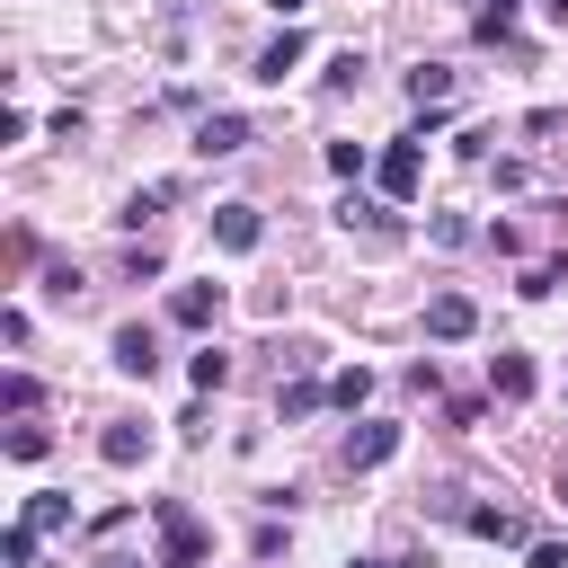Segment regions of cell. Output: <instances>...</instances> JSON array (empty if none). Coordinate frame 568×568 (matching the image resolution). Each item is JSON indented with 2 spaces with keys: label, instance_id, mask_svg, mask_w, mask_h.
<instances>
[{
  "label": "cell",
  "instance_id": "1",
  "mask_svg": "<svg viewBox=\"0 0 568 568\" xmlns=\"http://www.w3.org/2000/svg\"><path fill=\"white\" fill-rule=\"evenodd\" d=\"M204 550H213V532L178 497H160V568H204Z\"/></svg>",
  "mask_w": 568,
  "mask_h": 568
},
{
  "label": "cell",
  "instance_id": "2",
  "mask_svg": "<svg viewBox=\"0 0 568 568\" xmlns=\"http://www.w3.org/2000/svg\"><path fill=\"white\" fill-rule=\"evenodd\" d=\"M373 178H382V195H390V204H408V195L426 186V151H417V142H390V151L373 160Z\"/></svg>",
  "mask_w": 568,
  "mask_h": 568
},
{
  "label": "cell",
  "instance_id": "3",
  "mask_svg": "<svg viewBox=\"0 0 568 568\" xmlns=\"http://www.w3.org/2000/svg\"><path fill=\"white\" fill-rule=\"evenodd\" d=\"M470 328H479V302H470V293H435V302H426V337H444V346H462Z\"/></svg>",
  "mask_w": 568,
  "mask_h": 568
},
{
  "label": "cell",
  "instance_id": "4",
  "mask_svg": "<svg viewBox=\"0 0 568 568\" xmlns=\"http://www.w3.org/2000/svg\"><path fill=\"white\" fill-rule=\"evenodd\" d=\"M213 240H222L231 257H248V248L266 240V222H257V204H213Z\"/></svg>",
  "mask_w": 568,
  "mask_h": 568
},
{
  "label": "cell",
  "instance_id": "5",
  "mask_svg": "<svg viewBox=\"0 0 568 568\" xmlns=\"http://www.w3.org/2000/svg\"><path fill=\"white\" fill-rule=\"evenodd\" d=\"M337 222H346V231H364L373 248H390V240H399V222H390V204H373V195H346V204H337Z\"/></svg>",
  "mask_w": 568,
  "mask_h": 568
},
{
  "label": "cell",
  "instance_id": "6",
  "mask_svg": "<svg viewBox=\"0 0 568 568\" xmlns=\"http://www.w3.org/2000/svg\"><path fill=\"white\" fill-rule=\"evenodd\" d=\"M169 320H178V328H213V320H222V284H178V293H169Z\"/></svg>",
  "mask_w": 568,
  "mask_h": 568
},
{
  "label": "cell",
  "instance_id": "7",
  "mask_svg": "<svg viewBox=\"0 0 568 568\" xmlns=\"http://www.w3.org/2000/svg\"><path fill=\"white\" fill-rule=\"evenodd\" d=\"M142 453H151V426H133V417H115V426L98 435V462H106V470H133Z\"/></svg>",
  "mask_w": 568,
  "mask_h": 568
},
{
  "label": "cell",
  "instance_id": "8",
  "mask_svg": "<svg viewBox=\"0 0 568 568\" xmlns=\"http://www.w3.org/2000/svg\"><path fill=\"white\" fill-rule=\"evenodd\" d=\"M115 364H124V373H142V382H151V373H160V337H151V328H142V320H124V328H115Z\"/></svg>",
  "mask_w": 568,
  "mask_h": 568
},
{
  "label": "cell",
  "instance_id": "9",
  "mask_svg": "<svg viewBox=\"0 0 568 568\" xmlns=\"http://www.w3.org/2000/svg\"><path fill=\"white\" fill-rule=\"evenodd\" d=\"M390 453H399V426H355L346 435V470H382Z\"/></svg>",
  "mask_w": 568,
  "mask_h": 568
},
{
  "label": "cell",
  "instance_id": "10",
  "mask_svg": "<svg viewBox=\"0 0 568 568\" xmlns=\"http://www.w3.org/2000/svg\"><path fill=\"white\" fill-rule=\"evenodd\" d=\"M195 151H204V160H231V151H248V124H240V115H204V124H195Z\"/></svg>",
  "mask_w": 568,
  "mask_h": 568
},
{
  "label": "cell",
  "instance_id": "11",
  "mask_svg": "<svg viewBox=\"0 0 568 568\" xmlns=\"http://www.w3.org/2000/svg\"><path fill=\"white\" fill-rule=\"evenodd\" d=\"M532 382H541L532 355H488V390H497V399H532Z\"/></svg>",
  "mask_w": 568,
  "mask_h": 568
},
{
  "label": "cell",
  "instance_id": "12",
  "mask_svg": "<svg viewBox=\"0 0 568 568\" xmlns=\"http://www.w3.org/2000/svg\"><path fill=\"white\" fill-rule=\"evenodd\" d=\"M302 53H311V36H302V27H284V36H275V44H266V53L248 62V71H257V80H284V71H293Z\"/></svg>",
  "mask_w": 568,
  "mask_h": 568
},
{
  "label": "cell",
  "instance_id": "13",
  "mask_svg": "<svg viewBox=\"0 0 568 568\" xmlns=\"http://www.w3.org/2000/svg\"><path fill=\"white\" fill-rule=\"evenodd\" d=\"M18 524H27V532H36V541H44V532H62V524H71V497H62V488H36V497H27V515H18Z\"/></svg>",
  "mask_w": 568,
  "mask_h": 568
},
{
  "label": "cell",
  "instance_id": "14",
  "mask_svg": "<svg viewBox=\"0 0 568 568\" xmlns=\"http://www.w3.org/2000/svg\"><path fill=\"white\" fill-rule=\"evenodd\" d=\"M408 98H417V106H444V98H453V71H444V62H417V71H408Z\"/></svg>",
  "mask_w": 568,
  "mask_h": 568
},
{
  "label": "cell",
  "instance_id": "15",
  "mask_svg": "<svg viewBox=\"0 0 568 568\" xmlns=\"http://www.w3.org/2000/svg\"><path fill=\"white\" fill-rule=\"evenodd\" d=\"M462 532H479V541H515V515H506V506H462Z\"/></svg>",
  "mask_w": 568,
  "mask_h": 568
},
{
  "label": "cell",
  "instance_id": "16",
  "mask_svg": "<svg viewBox=\"0 0 568 568\" xmlns=\"http://www.w3.org/2000/svg\"><path fill=\"white\" fill-rule=\"evenodd\" d=\"M186 382H195V390H222V382H231V355H222V346H204V355L186 364Z\"/></svg>",
  "mask_w": 568,
  "mask_h": 568
},
{
  "label": "cell",
  "instance_id": "17",
  "mask_svg": "<svg viewBox=\"0 0 568 568\" xmlns=\"http://www.w3.org/2000/svg\"><path fill=\"white\" fill-rule=\"evenodd\" d=\"M328 399H337V408H364V399H373V373H364V364H346V373L328 382Z\"/></svg>",
  "mask_w": 568,
  "mask_h": 568
},
{
  "label": "cell",
  "instance_id": "18",
  "mask_svg": "<svg viewBox=\"0 0 568 568\" xmlns=\"http://www.w3.org/2000/svg\"><path fill=\"white\" fill-rule=\"evenodd\" d=\"M328 169H337V178H364L373 160H364V142H328Z\"/></svg>",
  "mask_w": 568,
  "mask_h": 568
},
{
  "label": "cell",
  "instance_id": "19",
  "mask_svg": "<svg viewBox=\"0 0 568 568\" xmlns=\"http://www.w3.org/2000/svg\"><path fill=\"white\" fill-rule=\"evenodd\" d=\"M44 444H53L44 426H9V453H18V462H44Z\"/></svg>",
  "mask_w": 568,
  "mask_h": 568
},
{
  "label": "cell",
  "instance_id": "20",
  "mask_svg": "<svg viewBox=\"0 0 568 568\" xmlns=\"http://www.w3.org/2000/svg\"><path fill=\"white\" fill-rule=\"evenodd\" d=\"M0 559H9V568H36V532H27V524H9V541H0Z\"/></svg>",
  "mask_w": 568,
  "mask_h": 568
},
{
  "label": "cell",
  "instance_id": "21",
  "mask_svg": "<svg viewBox=\"0 0 568 568\" xmlns=\"http://www.w3.org/2000/svg\"><path fill=\"white\" fill-rule=\"evenodd\" d=\"M0 408H36V373H9L0 382Z\"/></svg>",
  "mask_w": 568,
  "mask_h": 568
},
{
  "label": "cell",
  "instance_id": "22",
  "mask_svg": "<svg viewBox=\"0 0 568 568\" xmlns=\"http://www.w3.org/2000/svg\"><path fill=\"white\" fill-rule=\"evenodd\" d=\"M320 399H328V390H320V382H293V390H284V417H311V408H320Z\"/></svg>",
  "mask_w": 568,
  "mask_h": 568
},
{
  "label": "cell",
  "instance_id": "23",
  "mask_svg": "<svg viewBox=\"0 0 568 568\" xmlns=\"http://www.w3.org/2000/svg\"><path fill=\"white\" fill-rule=\"evenodd\" d=\"M524 568H568V550H559V541H541V550H532Z\"/></svg>",
  "mask_w": 568,
  "mask_h": 568
},
{
  "label": "cell",
  "instance_id": "24",
  "mask_svg": "<svg viewBox=\"0 0 568 568\" xmlns=\"http://www.w3.org/2000/svg\"><path fill=\"white\" fill-rule=\"evenodd\" d=\"M550 18H559V27H568V0H550Z\"/></svg>",
  "mask_w": 568,
  "mask_h": 568
},
{
  "label": "cell",
  "instance_id": "25",
  "mask_svg": "<svg viewBox=\"0 0 568 568\" xmlns=\"http://www.w3.org/2000/svg\"><path fill=\"white\" fill-rule=\"evenodd\" d=\"M346 568H390V559H346Z\"/></svg>",
  "mask_w": 568,
  "mask_h": 568
},
{
  "label": "cell",
  "instance_id": "26",
  "mask_svg": "<svg viewBox=\"0 0 568 568\" xmlns=\"http://www.w3.org/2000/svg\"><path fill=\"white\" fill-rule=\"evenodd\" d=\"M275 9H284V18H293V9H302V0H275Z\"/></svg>",
  "mask_w": 568,
  "mask_h": 568
},
{
  "label": "cell",
  "instance_id": "27",
  "mask_svg": "<svg viewBox=\"0 0 568 568\" xmlns=\"http://www.w3.org/2000/svg\"><path fill=\"white\" fill-rule=\"evenodd\" d=\"M559 497H568V470H559Z\"/></svg>",
  "mask_w": 568,
  "mask_h": 568
}]
</instances>
